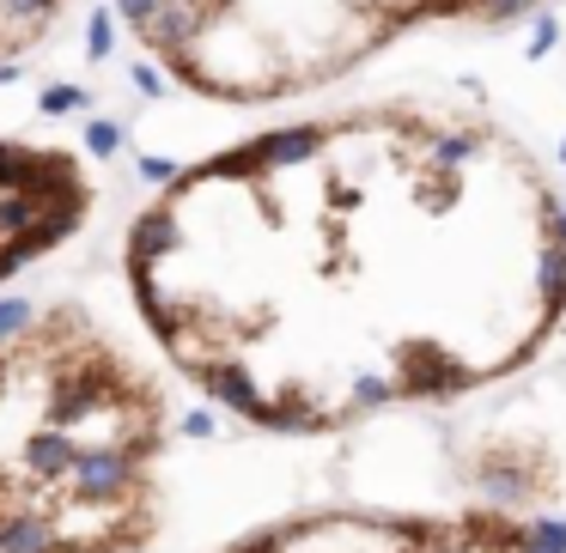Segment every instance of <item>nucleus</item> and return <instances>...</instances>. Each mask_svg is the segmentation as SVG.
<instances>
[{
    "instance_id": "5",
    "label": "nucleus",
    "mask_w": 566,
    "mask_h": 553,
    "mask_svg": "<svg viewBox=\"0 0 566 553\" xmlns=\"http://www.w3.org/2000/svg\"><path fill=\"white\" fill-rule=\"evenodd\" d=\"M98 213V177L67 140L0 128V286L50 262Z\"/></svg>"
},
{
    "instance_id": "6",
    "label": "nucleus",
    "mask_w": 566,
    "mask_h": 553,
    "mask_svg": "<svg viewBox=\"0 0 566 553\" xmlns=\"http://www.w3.org/2000/svg\"><path fill=\"white\" fill-rule=\"evenodd\" d=\"M74 0H0V79L25 74L43 50L55 43Z\"/></svg>"
},
{
    "instance_id": "1",
    "label": "nucleus",
    "mask_w": 566,
    "mask_h": 553,
    "mask_svg": "<svg viewBox=\"0 0 566 553\" xmlns=\"http://www.w3.org/2000/svg\"><path fill=\"white\" fill-rule=\"evenodd\" d=\"M159 359L269 438L524 377L566 322V189L488 104L378 92L177 164L128 220Z\"/></svg>"
},
{
    "instance_id": "3",
    "label": "nucleus",
    "mask_w": 566,
    "mask_h": 553,
    "mask_svg": "<svg viewBox=\"0 0 566 553\" xmlns=\"http://www.w3.org/2000/svg\"><path fill=\"white\" fill-rule=\"evenodd\" d=\"M123 38L177 92L274 110L335 92L432 25H505L548 0H111Z\"/></svg>"
},
{
    "instance_id": "2",
    "label": "nucleus",
    "mask_w": 566,
    "mask_h": 553,
    "mask_svg": "<svg viewBox=\"0 0 566 553\" xmlns=\"http://www.w3.org/2000/svg\"><path fill=\"white\" fill-rule=\"evenodd\" d=\"M171 402L80 298L0 322V553H153Z\"/></svg>"
},
{
    "instance_id": "4",
    "label": "nucleus",
    "mask_w": 566,
    "mask_h": 553,
    "mask_svg": "<svg viewBox=\"0 0 566 553\" xmlns=\"http://www.w3.org/2000/svg\"><path fill=\"white\" fill-rule=\"evenodd\" d=\"M220 553H566V529L505 504H305Z\"/></svg>"
}]
</instances>
